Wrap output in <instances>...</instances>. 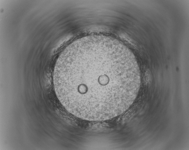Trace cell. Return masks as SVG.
<instances>
[{
  "label": "cell",
  "instance_id": "1",
  "mask_svg": "<svg viewBox=\"0 0 189 150\" xmlns=\"http://www.w3.org/2000/svg\"><path fill=\"white\" fill-rule=\"evenodd\" d=\"M120 49L99 39L77 40L56 62L53 82L65 109L79 118L102 121L120 115L130 106L140 80L134 67L123 64Z\"/></svg>",
  "mask_w": 189,
  "mask_h": 150
}]
</instances>
